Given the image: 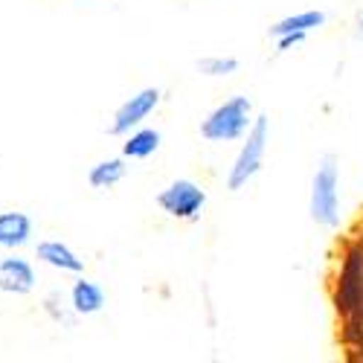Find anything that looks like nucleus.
Listing matches in <instances>:
<instances>
[{
  "label": "nucleus",
  "instance_id": "nucleus-1",
  "mask_svg": "<svg viewBox=\"0 0 363 363\" xmlns=\"http://www.w3.org/2000/svg\"><path fill=\"white\" fill-rule=\"evenodd\" d=\"M308 213H311V221L325 230L340 227V160L331 151L320 157L314 169Z\"/></svg>",
  "mask_w": 363,
  "mask_h": 363
},
{
  "label": "nucleus",
  "instance_id": "nucleus-2",
  "mask_svg": "<svg viewBox=\"0 0 363 363\" xmlns=\"http://www.w3.org/2000/svg\"><path fill=\"white\" fill-rule=\"evenodd\" d=\"M256 123V108L247 96L233 94L201 119V137L206 143H238Z\"/></svg>",
  "mask_w": 363,
  "mask_h": 363
},
{
  "label": "nucleus",
  "instance_id": "nucleus-3",
  "mask_svg": "<svg viewBox=\"0 0 363 363\" xmlns=\"http://www.w3.org/2000/svg\"><path fill=\"white\" fill-rule=\"evenodd\" d=\"M267 143H270V116L256 113V123L245 137H241V148H238V155L227 172V189L230 192L247 189V184L262 172Z\"/></svg>",
  "mask_w": 363,
  "mask_h": 363
},
{
  "label": "nucleus",
  "instance_id": "nucleus-4",
  "mask_svg": "<svg viewBox=\"0 0 363 363\" xmlns=\"http://www.w3.org/2000/svg\"><path fill=\"white\" fill-rule=\"evenodd\" d=\"M157 206L174 221H198L206 206V189L192 177H177L157 192Z\"/></svg>",
  "mask_w": 363,
  "mask_h": 363
},
{
  "label": "nucleus",
  "instance_id": "nucleus-5",
  "mask_svg": "<svg viewBox=\"0 0 363 363\" xmlns=\"http://www.w3.org/2000/svg\"><path fill=\"white\" fill-rule=\"evenodd\" d=\"M160 102H163V90L160 87H143V90H137L134 96H128L123 105L116 108L111 125H108V134L111 137H125L128 131L145 125V119L160 108Z\"/></svg>",
  "mask_w": 363,
  "mask_h": 363
},
{
  "label": "nucleus",
  "instance_id": "nucleus-6",
  "mask_svg": "<svg viewBox=\"0 0 363 363\" xmlns=\"http://www.w3.org/2000/svg\"><path fill=\"white\" fill-rule=\"evenodd\" d=\"M35 285H38V274L29 259L15 256V253L0 259V294L26 296L35 291Z\"/></svg>",
  "mask_w": 363,
  "mask_h": 363
},
{
  "label": "nucleus",
  "instance_id": "nucleus-7",
  "mask_svg": "<svg viewBox=\"0 0 363 363\" xmlns=\"http://www.w3.org/2000/svg\"><path fill=\"white\" fill-rule=\"evenodd\" d=\"M35 259L52 270H62V274H84V259L70 247L65 245V241H58V238H47V241H38V247H35Z\"/></svg>",
  "mask_w": 363,
  "mask_h": 363
},
{
  "label": "nucleus",
  "instance_id": "nucleus-8",
  "mask_svg": "<svg viewBox=\"0 0 363 363\" xmlns=\"http://www.w3.org/2000/svg\"><path fill=\"white\" fill-rule=\"evenodd\" d=\"M70 308L79 314V317H94V314H102L105 306H108V291L94 282V279H84V274H79V279L70 285Z\"/></svg>",
  "mask_w": 363,
  "mask_h": 363
},
{
  "label": "nucleus",
  "instance_id": "nucleus-9",
  "mask_svg": "<svg viewBox=\"0 0 363 363\" xmlns=\"http://www.w3.org/2000/svg\"><path fill=\"white\" fill-rule=\"evenodd\" d=\"M35 235V221L26 213L4 209L0 213V250H21Z\"/></svg>",
  "mask_w": 363,
  "mask_h": 363
},
{
  "label": "nucleus",
  "instance_id": "nucleus-10",
  "mask_svg": "<svg viewBox=\"0 0 363 363\" xmlns=\"http://www.w3.org/2000/svg\"><path fill=\"white\" fill-rule=\"evenodd\" d=\"M163 145V134L151 125H140L123 137V157L125 160H148Z\"/></svg>",
  "mask_w": 363,
  "mask_h": 363
},
{
  "label": "nucleus",
  "instance_id": "nucleus-11",
  "mask_svg": "<svg viewBox=\"0 0 363 363\" xmlns=\"http://www.w3.org/2000/svg\"><path fill=\"white\" fill-rule=\"evenodd\" d=\"M328 15L323 9H302V12H294V15H285L279 18L277 23H270L267 35L270 38H279V35H288V33H314V29L325 26Z\"/></svg>",
  "mask_w": 363,
  "mask_h": 363
},
{
  "label": "nucleus",
  "instance_id": "nucleus-12",
  "mask_svg": "<svg viewBox=\"0 0 363 363\" xmlns=\"http://www.w3.org/2000/svg\"><path fill=\"white\" fill-rule=\"evenodd\" d=\"M128 177V160L119 155V157H108V160H99L96 166L87 169V184L94 189H113L119 186L123 180Z\"/></svg>",
  "mask_w": 363,
  "mask_h": 363
},
{
  "label": "nucleus",
  "instance_id": "nucleus-13",
  "mask_svg": "<svg viewBox=\"0 0 363 363\" xmlns=\"http://www.w3.org/2000/svg\"><path fill=\"white\" fill-rule=\"evenodd\" d=\"M195 67L206 79H227V76L238 73L241 62H238V58H233V55H203V58H198V62H195Z\"/></svg>",
  "mask_w": 363,
  "mask_h": 363
},
{
  "label": "nucleus",
  "instance_id": "nucleus-14",
  "mask_svg": "<svg viewBox=\"0 0 363 363\" xmlns=\"http://www.w3.org/2000/svg\"><path fill=\"white\" fill-rule=\"evenodd\" d=\"M346 291L354 296V306L363 314V247L357 250L352 267H349V277H346Z\"/></svg>",
  "mask_w": 363,
  "mask_h": 363
},
{
  "label": "nucleus",
  "instance_id": "nucleus-15",
  "mask_svg": "<svg viewBox=\"0 0 363 363\" xmlns=\"http://www.w3.org/2000/svg\"><path fill=\"white\" fill-rule=\"evenodd\" d=\"M308 41V33H288V35H279L277 38V52L282 55V52H291L294 47H299V44H306Z\"/></svg>",
  "mask_w": 363,
  "mask_h": 363
},
{
  "label": "nucleus",
  "instance_id": "nucleus-16",
  "mask_svg": "<svg viewBox=\"0 0 363 363\" xmlns=\"http://www.w3.org/2000/svg\"><path fill=\"white\" fill-rule=\"evenodd\" d=\"M357 41H363V15H360V21H357Z\"/></svg>",
  "mask_w": 363,
  "mask_h": 363
}]
</instances>
